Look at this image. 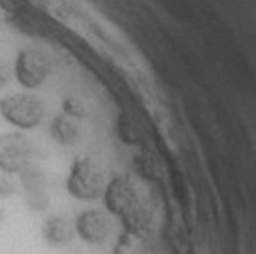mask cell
Returning a JSON list of instances; mask_svg holds the SVG:
<instances>
[{
	"mask_svg": "<svg viewBox=\"0 0 256 254\" xmlns=\"http://www.w3.org/2000/svg\"><path fill=\"white\" fill-rule=\"evenodd\" d=\"M101 200H103L105 210L111 216L119 218L127 232H132L134 236H142L148 232L150 228L148 208L142 202L136 186L125 176H115L107 180Z\"/></svg>",
	"mask_w": 256,
	"mask_h": 254,
	"instance_id": "6da1fadb",
	"label": "cell"
},
{
	"mask_svg": "<svg viewBox=\"0 0 256 254\" xmlns=\"http://www.w3.org/2000/svg\"><path fill=\"white\" fill-rule=\"evenodd\" d=\"M107 186L105 168L91 156H79L67 174V192L79 202H97Z\"/></svg>",
	"mask_w": 256,
	"mask_h": 254,
	"instance_id": "7a4b0ae2",
	"label": "cell"
},
{
	"mask_svg": "<svg viewBox=\"0 0 256 254\" xmlns=\"http://www.w3.org/2000/svg\"><path fill=\"white\" fill-rule=\"evenodd\" d=\"M54 69V58L42 44H26L16 52V58L12 62L14 81L26 89L34 91L42 87Z\"/></svg>",
	"mask_w": 256,
	"mask_h": 254,
	"instance_id": "3957f363",
	"label": "cell"
},
{
	"mask_svg": "<svg viewBox=\"0 0 256 254\" xmlns=\"http://www.w3.org/2000/svg\"><path fill=\"white\" fill-rule=\"evenodd\" d=\"M0 117L16 132H32L46 117L44 101L36 93H10L0 97Z\"/></svg>",
	"mask_w": 256,
	"mask_h": 254,
	"instance_id": "277c9868",
	"label": "cell"
},
{
	"mask_svg": "<svg viewBox=\"0 0 256 254\" xmlns=\"http://www.w3.org/2000/svg\"><path fill=\"white\" fill-rule=\"evenodd\" d=\"M36 162V146L24 132H6L0 136V172L18 176Z\"/></svg>",
	"mask_w": 256,
	"mask_h": 254,
	"instance_id": "5b68a950",
	"label": "cell"
},
{
	"mask_svg": "<svg viewBox=\"0 0 256 254\" xmlns=\"http://www.w3.org/2000/svg\"><path fill=\"white\" fill-rule=\"evenodd\" d=\"M18 194L26 208L34 214H42L50 206L48 198V184H46V174L44 170L34 162L28 168H24L18 174Z\"/></svg>",
	"mask_w": 256,
	"mask_h": 254,
	"instance_id": "8992f818",
	"label": "cell"
},
{
	"mask_svg": "<svg viewBox=\"0 0 256 254\" xmlns=\"http://www.w3.org/2000/svg\"><path fill=\"white\" fill-rule=\"evenodd\" d=\"M75 234L89 246H103L113 234V218L105 208H87L73 222Z\"/></svg>",
	"mask_w": 256,
	"mask_h": 254,
	"instance_id": "52a82bcc",
	"label": "cell"
},
{
	"mask_svg": "<svg viewBox=\"0 0 256 254\" xmlns=\"http://www.w3.org/2000/svg\"><path fill=\"white\" fill-rule=\"evenodd\" d=\"M40 236L44 240L46 246L50 248H67L73 240H75V226L67 216H60V214H50L42 220L40 224Z\"/></svg>",
	"mask_w": 256,
	"mask_h": 254,
	"instance_id": "ba28073f",
	"label": "cell"
},
{
	"mask_svg": "<svg viewBox=\"0 0 256 254\" xmlns=\"http://www.w3.org/2000/svg\"><path fill=\"white\" fill-rule=\"evenodd\" d=\"M48 134L50 138L62 146V148H71L75 144L81 142V136H83V130H81V123L79 119L75 117H69L65 113H58L50 119V125H48Z\"/></svg>",
	"mask_w": 256,
	"mask_h": 254,
	"instance_id": "9c48e42d",
	"label": "cell"
},
{
	"mask_svg": "<svg viewBox=\"0 0 256 254\" xmlns=\"http://www.w3.org/2000/svg\"><path fill=\"white\" fill-rule=\"evenodd\" d=\"M18 194V184L10 174L0 172V200H10Z\"/></svg>",
	"mask_w": 256,
	"mask_h": 254,
	"instance_id": "30bf717a",
	"label": "cell"
},
{
	"mask_svg": "<svg viewBox=\"0 0 256 254\" xmlns=\"http://www.w3.org/2000/svg\"><path fill=\"white\" fill-rule=\"evenodd\" d=\"M62 113L69 115V117H75V119H79V121H81V119L87 115V109H85V105H83L79 99L69 97V99L62 101Z\"/></svg>",
	"mask_w": 256,
	"mask_h": 254,
	"instance_id": "8fae6325",
	"label": "cell"
},
{
	"mask_svg": "<svg viewBox=\"0 0 256 254\" xmlns=\"http://www.w3.org/2000/svg\"><path fill=\"white\" fill-rule=\"evenodd\" d=\"M14 79V71H12V65L4 58L0 56V91H4Z\"/></svg>",
	"mask_w": 256,
	"mask_h": 254,
	"instance_id": "7c38bea8",
	"label": "cell"
},
{
	"mask_svg": "<svg viewBox=\"0 0 256 254\" xmlns=\"http://www.w3.org/2000/svg\"><path fill=\"white\" fill-rule=\"evenodd\" d=\"M6 22H8V14H6V8L0 4V30H2L4 26H6Z\"/></svg>",
	"mask_w": 256,
	"mask_h": 254,
	"instance_id": "4fadbf2b",
	"label": "cell"
},
{
	"mask_svg": "<svg viewBox=\"0 0 256 254\" xmlns=\"http://www.w3.org/2000/svg\"><path fill=\"white\" fill-rule=\"evenodd\" d=\"M2 216H4V214H2V208H0V222H2Z\"/></svg>",
	"mask_w": 256,
	"mask_h": 254,
	"instance_id": "5bb4252c",
	"label": "cell"
}]
</instances>
